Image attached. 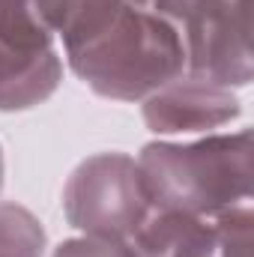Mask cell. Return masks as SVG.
Instances as JSON below:
<instances>
[{"label":"cell","mask_w":254,"mask_h":257,"mask_svg":"<svg viewBox=\"0 0 254 257\" xmlns=\"http://www.w3.org/2000/svg\"><path fill=\"white\" fill-rule=\"evenodd\" d=\"M66 54L75 75L108 99L150 96L180 78L186 66L177 27L126 0L96 33L66 48Z\"/></svg>","instance_id":"cell-1"},{"label":"cell","mask_w":254,"mask_h":257,"mask_svg":"<svg viewBox=\"0 0 254 257\" xmlns=\"http://www.w3.org/2000/svg\"><path fill=\"white\" fill-rule=\"evenodd\" d=\"M147 203L165 212L218 215L251 192V132L197 144H147L138 162Z\"/></svg>","instance_id":"cell-2"},{"label":"cell","mask_w":254,"mask_h":257,"mask_svg":"<svg viewBox=\"0 0 254 257\" xmlns=\"http://www.w3.org/2000/svg\"><path fill=\"white\" fill-rule=\"evenodd\" d=\"M153 12L180 27L191 75L224 87L251 81V0H156Z\"/></svg>","instance_id":"cell-3"},{"label":"cell","mask_w":254,"mask_h":257,"mask_svg":"<svg viewBox=\"0 0 254 257\" xmlns=\"http://www.w3.org/2000/svg\"><path fill=\"white\" fill-rule=\"evenodd\" d=\"M63 206L66 218L90 236H132L147 218L138 165L120 153H102L81 162L66 183Z\"/></svg>","instance_id":"cell-4"},{"label":"cell","mask_w":254,"mask_h":257,"mask_svg":"<svg viewBox=\"0 0 254 257\" xmlns=\"http://www.w3.org/2000/svg\"><path fill=\"white\" fill-rule=\"evenodd\" d=\"M138 257H251V212L224 209L212 224L189 212H165L135 230Z\"/></svg>","instance_id":"cell-5"},{"label":"cell","mask_w":254,"mask_h":257,"mask_svg":"<svg viewBox=\"0 0 254 257\" xmlns=\"http://www.w3.org/2000/svg\"><path fill=\"white\" fill-rule=\"evenodd\" d=\"M239 114V102L230 87L203 75L174 78L156 90L144 105V120L153 132H194L227 123Z\"/></svg>","instance_id":"cell-6"},{"label":"cell","mask_w":254,"mask_h":257,"mask_svg":"<svg viewBox=\"0 0 254 257\" xmlns=\"http://www.w3.org/2000/svg\"><path fill=\"white\" fill-rule=\"evenodd\" d=\"M60 84V60L51 51L27 54L0 42V111H21L45 102Z\"/></svg>","instance_id":"cell-7"},{"label":"cell","mask_w":254,"mask_h":257,"mask_svg":"<svg viewBox=\"0 0 254 257\" xmlns=\"http://www.w3.org/2000/svg\"><path fill=\"white\" fill-rule=\"evenodd\" d=\"M120 6L123 0H36L39 18L51 33L63 36L66 48L96 33Z\"/></svg>","instance_id":"cell-8"},{"label":"cell","mask_w":254,"mask_h":257,"mask_svg":"<svg viewBox=\"0 0 254 257\" xmlns=\"http://www.w3.org/2000/svg\"><path fill=\"white\" fill-rule=\"evenodd\" d=\"M45 230L42 224L15 203H0V254L3 257H42Z\"/></svg>","instance_id":"cell-9"},{"label":"cell","mask_w":254,"mask_h":257,"mask_svg":"<svg viewBox=\"0 0 254 257\" xmlns=\"http://www.w3.org/2000/svg\"><path fill=\"white\" fill-rule=\"evenodd\" d=\"M54 257H138L135 248H129L120 239H105V236H84V239H69L63 242Z\"/></svg>","instance_id":"cell-10"},{"label":"cell","mask_w":254,"mask_h":257,"mask_svg":"<svg viewBox=\"0 0 254 257\" xmlns=\"http://www.w3.org/2000/svg\"><path fill=\"white\" fill-rule=\"evenodd\" d=\"M126 3L129 6H135V9H147V12L156 6V0H126Z\"/></svg>","instance_id":"cell-11"},{"label":"cell","mask_w":254,"mask_h":257,"mask_svg":"<svg viewBox=\"0 0 254 257\" xmlns=\"http://www.w3.org/2000/svg\"><path fill=\"white\" fill-rule=\"evenodd\" d=\"M0 186H3V156H0Z\"/></svg>","instance_id":"cell-12"},{"label":"cell","mask_w":254,"mask_h":257,"mask_svg":"<svg viewBox=\"0 0 254 257\" xmlns=\"http://www.w3.org/2000/svg\"><path fill=\"white\" fill-rule=\"evenodd\" d=\"M0 257H3V254H0Z\"/></svg>","instance_id":"cell-13"}]
</instances>
